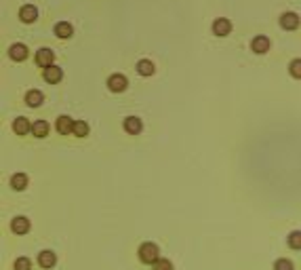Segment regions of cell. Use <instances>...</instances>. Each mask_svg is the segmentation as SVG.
<instances>
[{
    "mask_svg": "<svg viewBox=\"0 0 301 270\" xmlns=\"http://www.w3.org/2000/svg\"><path fill=\"white\" fill-rule=\"evenodd\" d=\"M137 253L143 264H156L160 260V249H158V245H154V243H143Z\"/></svg>",
    "mask_w": 301,
    "mask_h": 270,
    "instance_id": "1",
    "label": "cell"
},
{
    "mask_svg": "<svg viewBox=\"0 0 301 270\" xmlns=\"http://www.w3.org/2000/svg\"><path fill=\"white\" fill-rule=\"evenodd\" d=\"M126 85H129V80H126V76H123V74H112L110 78H107V87H110V91H114V93H123Z\"/></svg>",
    "mask_w": 301,
    "mask_h": 270,
    "instance_id": "2",
    "label": "cell"
},
{
    "mask_svg": "<svg viewBox=\"0 0 301 270\" xmlns=\"http://www.w3.org/2000/svg\"><path fill=\"white\" fill-rule=\"evenodd\" d=\"M28 47L21 42H15V44H11V49H9V57L13 61H23V59H28Z\"/></svg>",
    "mask_w": 301,
    "mask_h": 270,
    "instance_id": "3",
    "label": "cell"
},
{
    "mask_svg": "<svg viewBox=\"0 0 301 270\" xmlns=\"http://www.w3.org/2000/svg\"><path fill=\"white\" fill-rule=\"evenodd\" d=\"M251 49L257 55L267 53V51H270V38H267V36H255L253 40H251Z\"/></svg>",
    "mask_w": 301,
    "mask_h": 270,
    "instance_id": "4",
    "label": "cell"
},
{
    "mask_svg": "<svg viewBox=\"0 0 301 270\" xmlns=\"http://www.w3.org/2000/svg\"><path fill=\"white\" fill-rule=\"evenodd\" d=\"M280 25H283L284 30H297L299 28V15L297 13H283L280 15Z\"/></svg>",
    "mask_w": 301,
    "mask_h": 270,
    "instance_id": "5",
    "label": "cell"
},
{
    "mask_svg": "<svg viewBox=\"0 0 301 270\" xmlns=\"http://www.w3.org/2000/svg\"><path fill=\"white\" fill-rule=\"evenodd\" d=\"M124 131L126 133H131V135H139L143 129V123H142V118H137V116H129V118H124Z\"/></svg>",
    "mask_w": 301,
    "mask_h": 270,
    "instance_id": "6",
    "label": "cell"
},
{
    "mask_svg": "<svg viewBox=\"0 0 301 270\" xmlns=\"http://www.w3.org/2000/svg\"><path fill=\"white\" fill-rule=\"evenodd\" d=\"M36 17H38V9L34 4H23L21 9H19V19L25 23H32V21H36Z\"/></svg>",
    "mask_w": 301,
    "mask_h": 270,
    "instance_id": "7",
    "label": "cell"
},
{
    "mask_svg": "<svg viewBox=\"0 0 301 270\" xmlns=\"http://www.w3.org/2000/svg\"><path fill=\"white\" fill-rule=\"evenodd\" d=\"M53 59H55V53L51 49H40L36 53V63H38V66H42V68L53 66Z\"/></svg>",
    "mask_w": 301,
    "mask_h": 270,
    "instance_id": "8",
    "label": "cell"
},
{
    "mask_svg": "<svg viewBox=\"0 0 301 270\" xmlns=\"http://www.w3.org/2000/svg\"><path fill=\"white\" fill-rule=\"evenodd\" d=\"M11 230L15 234H25L30 230V220L28 217H23V215H17L15 220L11 222Z\"/></svg>",
    "mask_w": 301,
    "mask_h": 270,
    "instance_id": "9",
    "label": "cell"
},
{
    "mask_svg": "<svg viewBox=\"0 0 301 270\" xmlns=\"http://www.w3.org/2000/svg\"><path fill=\"white\" fill-rule=\"evenodd\" d=\"M230 32H232V23L228 21V19H215L213 21V34L215 36H228Z\"/></svg>",
    "mask_w": 301,
    "mask_h": 270,
    "instance_id": "10",
    "label": "cell"
},
{
    "mask_svg": "<svg viewBox=\"0 0 301 270\" xmlns=\"http://www.w3.org/2000/svg\"><path fill=\"white\" fill-rule=\"evenodd\" d=\"M57 131H59L61 135H68V133H74V120L70 118V116H59L57 118Z\"/></svg>",
    "mask_w": 301,
    "mask_h": 270,
    "instance_id": "11",
    "label": "cell"
},
{
    "mask_svg": "<svg viewBox=\"0 0 301 270\" xmlns=\"http://www.w3.org/2000/svg\"><path fill=\"white\" fill-rule=\"evenodd\" d=\"M38 264H40L42 268H53L57 264V255L53 251H42V253H38Z\"/></svg>",
    "mask_w": 301,
    "mask_h": 270,
    "instance_id": "12",
    "label": "cell"
},
{
    "mask_svg": "<svg viewBox=\"0 0 301 270\" xmlns=\"http://www.w3.org/2000/svg\"><path fill=\"white\" fill-rule=\"evenodd\" d=\"M63 78V70L57 66H49L44 68V80L47 82H59Z\"/></svg>",
    "mask_w": 301,
    "mask_h": 270,
    "instance_id": "13",
    "label": "cell"
},
{
    "mask_svg": "<svg viewBox=\"0 0 301 270\" xmlns=\"http://www.w3.org/2000/svg\"><path fill=\"white\" fill-rule=\"evenodd\" d=\"M28 175L25 173H15V175L11 177V186H13V190H25L28 188Z\"/></svg>",
    "mask_w": 301,
    "mask_h": 270,
    "instance_id": "14",
    "label": "cell"
},
{
    "mask_svg": "<svg viewBox=\"0 0 301 270\" xmlns=\"http://www.w3.org/2000/svg\"><path fill=\"white\" fill-rule=\"evenodd\" d=\"M44 101V95L40 93V91H28V95H25V104H28L30 108H38Z\"/></svg>",
    "mask_w": 301,
    "mask_h": 270,
    "instance_id": "15",
    "label": "cell"
},
{
    "mask_svg": "<svg viewBox=\"0 0 301 270\" xmlns=\"http://www.w3.org/2000/svg\"><path fill=\"white\" fill-rule=\"evenodd\" d=\"M74 34V30H72V25H70L68 21H59L55 25V36L57 38H70Z\"/></svg>",
    "mask_w": 301,
    "mask_h": 270,
    "instance_id": "16",
    "label": "cell"
},
{
    "mask_svg": "<svg viewBox=\"0 0 301 270\" xmlns=\"http://www.w3.org/2000/svg\"><path fill=\"white\" fill-rule=\"evenodd\" d=\"M13 131L17 135H25L28 131H32V125L28 123V118H15L13 120Z\"/></svg>",
    "mask_w": 301,
    "mask_h": 270,
    "instance_id": "17",
    "label": "cell"
},
{
    "mask_svg": "<svg viewBox=\"0 0 301 270\" xmlns=\"http://www.w3.org/2000/svg\"><path fill=\"white\" fill-rule=\"evenodd\" d=\"M32 133H34L36 137H47L49 135V123L47 120H36V123L32 125Z\"/></svg>",
    "mask_w": 301,
    "mask_h": 270,
    "instance_id": "18",
    "label": "cell"
},
{
    "mask_svg": "<svg viewBox=\"0 0 301 270\" xmlns=\"http://www.w3.org/2000/svg\"><path fill=\"white\" fill-rule=\"evenodd\" d=\"M154 70H156V68H154V63L150 59H142V61L137 63V72L142 74V76H152Z\"/></svg>",
    "mask_w": 301,
    "mask_h": 270,
    "instance_id": "19",
    "label": "cell"
},
{
    "mask_svg": "<svg viewBox=\"0 0 301 270\" xmlns=\"http://www.w3.org/2000/svg\"><path fill=\"white\" fill-rule=\"evenodd\" d=\"M74 135L76 137H87L89 135V123H85V120H76L74 123Z\"/></svg>",
    "mask_w": 301,
    "mask_h": 270,
    "instance_id": "20",
    "label": "cell"
},
{
    "mask_svg": "<svg viewBox=\"0 0 301 270\" xmlns=\"http://www.w3.org/2000/svg\"><path fill=\"white\" fill-rule=\"evenodd\" d=\"M291 249H301V230H295V232L289 234V239H286Z\"/></svg>",
    "mask_w": 301,
    "mask_h": 270,
    "instance_id": "21",
    "label": "cell"
},
{
    "mask_svg": "<svg viewBox=\"0 0 301 270\" xmlns=\"http://www.w3.org/2000/svg\"><path fill=\"white\" fill-rule=\"evenodd\" d=\"M274 270H295V266H293V262H291V260L280 258V260L274 262Z\"/></svg>",
    "mask_w": 301,
    "mask_h": 270,
    "instance_id": "22",
    "label": "cell"
},
{
    "mask_svg": "<svg viewBox=\"0 0 301 270\" xmlns=\"http://www.w3.org/2000/svg\"><path fill=\"white\" fill-rule=\"evenodd\" d=\"M289 72L293 78H301V59H293L289 63Z\"/></svg>",
    "mask_w": 301,
    "mask_h": 270,
    "instance_id": "23",
    "label": "cell"
},
{
    "mask_svg": "<svg viewBox=\"0 0 301 270\" xmlns=\"http://www.w3.org/2000/svg\"><path fill=\"white\" fill-rule=\"evenodd\" d=\"M13 268H15V270H32V262L28 258H17Z\"/></svg>",
    "mask_w": 301,
    "mask_h": 270,
    "instance_id": "24",
    "label": "cell"
},
{
    "mask_svg": "<svg viewBox=\"0 0 301 270\" xmlns=\"http://www.w3.org/2000/svg\"><path fill=\"white\" fill-rule=\"evenodd\" d=\"M154 270H173V264L169 260H158L156 264H154Z\"/></svg>",
    "mask_w": 301,
    "mask_h": 270,
    "instance_id": "25",
    "label": "cell"
}]
</instances>
